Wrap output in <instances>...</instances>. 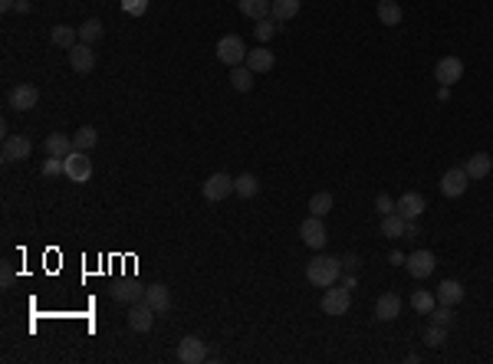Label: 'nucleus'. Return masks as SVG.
I'll return each mask as SVG.
<instances>
[{
	"label": "nucleus",
	"instance_id": "10",
	"mask_svg": "<svg viewBox=\"0 0 493 364\" xmlns=\"http://www.w3.org/2000/svg\"><path fill=\"white\" fill-rule=\"evenodd\" d=\"M204 358H207V348L198 335H184L178 341V361L181 364H201Z\"/></svg>",
	"mask_w": 493,
	"mask_h": 364
},
{
	"label": "nucleus",
	"instance_id": "41",
	"mask_svg": "<svg viewBox=\"0 0 493 364\" xmlns=\"http://www.w3.org/2000/svg\"><path fill=\"white\" fill-rule=\"evenodd\" d=\"M417 233H421V230H417V220H408V224H405V237H401V239H415Z\"/></svg>",
	"mask_w": 493,
	"mask_h": 364
},
{
	"label": "nucleus",
	"instance_id": "16",
	"mask_svg": "<svg viewBox=\"0 0 493 364\" xmlns=\"http://www.w3.org/2000/svg\"><path fill=\"white\" fill-rule=\"evenodd\" d=\"M145 289H148V286H141V282H135V279H126V282H115L112 286V299L132 305V302L145 299Z\"/></svg>",
	"mask_w": 493,
	"mask_h": 364
},
{
	"label": "nucleus",
	"instance_id": "7",
	"mask_svg": "<svg viewBox=\"0 0 493 364\" xmlns=\"http://www.w3.org/2000/svg\"><path fill=\"white\" fill-rule=\"evenodd\" d=\"M63 164H66V177L73 184H86L92 177V161L86 158V151H73L69 158H63Z\"/></svg>",
	"mask_w": 493,
	"mask_h": 364
},
{
	"label": "nucleus",
	"instance_id": "42",
	"mask_svg": "<svg viewBox=\"0 0 493 364\" xmlns=\"http://www.w3.org/2000/svg\"><path fill=\"white\" fill-rule=\"evenodd\" d=\"M451 99V86H438V102H447Z\"/></svg>",
	"mask_w": 493,
	"mask_h": 364
},
{
	"label": "nucleus",
	"instance_id": "37",
	"mask_svg": "<svg viewBox=\"0 0 493 364\" xmlns=\"http://www.w3.org/2000/svg\"><path fill=\"white\" fill-rule=\"evenodd\" d=\"M43 177H60V174H66V164H63V158H50L46 154V161H43Z\"/></svg>",
	"mask_w": 493,
	"mask_h": 364
},
{
	"label": "nucleus",
	"instance_id": "33",
	"mask_svg": "<svg viewBox=\"0 0 493 364\" xmlns=\"http://www.w3.org/2000/svg\"><path fill=\"white\" fill-rule=\"evenodd\" d=\"M411 305H415V312L428 315L431 309L438 305V295H434V292H428V289H417L415 295H411Z\"/></svg>",
	"mask_w": 493,
	"mask_h": 364
},
{
	"label": "nucleus",
	"instance_id": "3",
	"mask_svg": "<svg viewBox=\"0 0 493 364\" xmlns=\"http://www.w3.org/2000/svg\"><path fill=\"white\" fill-rule=\"evenodd\" d=\"M349 305H352V292L345 289V286H329L322 302H319V309L322 315H332V318H339V315L349 312Z\"/></svg>",
	"mask_w": 493,
	"mask_h": 364
},
{
	"label": "nucleus",
	"instance_id": "6",
	"mask_svg": "<svg viewBox=\"0 0 493 364\" xmlns=\"http://www.w3.org/2000/svg\"><path fill=\"white\" fill-rule=\"evenodd\" d=\"M300 237H303V243L309 246V250H322L326 246V224H322V217H306L303 226H300Z\"/></svg>",
	"mask_w": 493,
	"mask_h": 364
},
{
	"label": "nucleus",
	"instance_id": "25",
	"mask_svg": "<svg viewBox=\"0 0 493 364\" xmlns=\"http://www.w3.org/2000/svg\"><path fill=\"white\" fill-rule=\"evenodd\" d=\"M405 217L398 214V210H395V214H388V217H381V237H388V239H401L405 237Z\"/></svg>",
	"mask_w": 493,
	"mask_h": 364
},
{
	"label": "nucleus",
	"instance_id": "18",
	"mask_svg": "<svg viewBox=\"0 0 493 364\" xmlns=\"http://www.w3.org/2000/svg\"><path fill=\"white\" fill-rule=\"evenodd\" d=\"M398 315H401V299H398L395 292L379 295V302H375V318H379V322H395Z\"/></svg>",
	"mask_w": 493,
	"mask_h": 364
},
{
	"label": "nucleus",
	"instance_id": "14",
	"mask_svg": "<svg viewBox=\"0 0 493 364\" xmlns=\"http://www.w3.org/2000/svg\"><path fill=\"white\" fill-rule=\"evenodd\" d=\"M69 66H73V73H79V75L92 73V69H96V53H92V46H89V43H76V46L69 50Z\"/></svg>",
	"mask_w": 493,
	"mask_h": 364
},
{
	"label": "nucleus",
	"instance_id": "15",
	"mask_svg": "<svg viewBox=\"0 0 493 364\" xmlns=\"http://www.w3.org/2000/svg\"><path fill=\"white\" fill-rule=\"evenodd\" d=\"M464 171H467L470 181H483V177L490 174V167H493V158L487 154V151H477V154H470L467 161L460 164Z\"/></svg>",
	"mask_w": 493,
	"mask_h": 364
},
{
	"label": "nucleus",
	"instance_id": "36",
	"mask_svg": "<svg viewBox=\"0 0 493 364\" xmlns=\"http://www.w3.org/2000/svg\"><path fill=\"white\" fill-rule=\"evenodd\" d=\"M444 341H447V328L428 325V331H424V345H428V348H441Z\"/></svg>",
	"mask_w": 493,
	"mask_h": 364
},
{
	"label": "nucleus",
	"instance_id": "12",
	"mask_svg": "<svg viewBox=\"0 0 493 364\" xmlns=\"http://www.w3.org/2000/svg\"><path fill=\"white\" fill-rule=\"evenodd\" d=\"M30 151H33V141L26 138V135H7L3 138V161L13 164V161H24V158H30Z\"/></svg>",
	"mask_w": 493,
	"mask_h": 364
},
{
	"label": "nucleus",
	"instance_id": "30",
	"mask_svg": "<svg viewBox=\"0 0 493 364\" xmlns=\"http://www.w3.org/2000/svg\"><path fill=\"white\" fill-rule=\"evenodd\" d=\"M257 190H260V184H257V177L253 174H241V177H234V194L237 197H257Z\"/></svg>",
	"mask_w": 493,
	"mask_h": 364
},
{
	"label": "nucleus",
	"instance_id": "11",
	"mask_svg": "<svg viewBox=\"0 0 493 364\" xmlns=\"http://www.w3.org/2000/svg\"><path fill=\"white\" fill-rule=\"evenodd\" d=\"M405 266H408V273H411V279H428L431 273H434L438 260H434V253L431 250H415L405 260Z\"/></svg>",
	"mask_w": 493,
	"mask_h": 364
},
{
	"label": "nucleus",
	"instance_id": "27",
	"mask_svg": "<svg viewBox=\"0 0 493 364\" xmlns=\"http://www.w3.org/2000/svg\"><path fill=\"white\" fill-rule=\"evenodd\" d=\"M253 69H247V66H234L230 69V89H237V92H250L253 89Z\"/></svg>",
	"mask_w": 493,
	"mask_h": 364
},
{
	"label": "nucleus",
	"instance_id": "31",
	"mask_svg": "<svg viewBox=\"0 0 493 364\" xmlns=\"http://www.w3.org/2000/svg\"><path fill=\"white\" fill-rule=\"evenodd\" d=\"M332 194H329V190H319V194H313V197H309V214L313 217H326L329 210H332Z\"/></svg>",
	"mask_w": 493,
	"mask_h": 364
},
{
	"label": "nucleus",
	"instance_id": "24",
	"mask_svg": "<svg viewBox=\"0 0 493 364\" xmlns=\"http://www.w3.org/2000/svg\"><path fill=\"white\" fill-rule=\"evenodd\" d=\"M73 151H76V145H73V138H66L63 131H53L46 138V154L50 158H69Z\"/></svg>",
	"mask_w": 493,
	"mask_h": 364
},
{
	"label": "nucleus",
	"instance_id": "22",
	"mask_svg": "<svg viewBox=\"0 0 493 364\" xmlns=\"http://www.w3.org/2000/svg\"><path fill=\"white\" fill-rule=\"evenodd\" d=\"M300 7H303V0H270V17L277 24H286L300 13Z\"/></svg>",
	"mask_w": 493,
	"mask_h": 364
},
{
	"label": "nucleus",
	"instance_id": "43",
	"mask_svg": "<svg viewBox=\"0 0 493 364\" xmlns=\"http://www.w3.org/2000/svg\"><path fill=\"white\" fill-rule=\"evenodd\" d=\"M13 10H17V13H30L33 7H30V0H17V7H13Z\"/></svg>",
	"mask_w": 493,
	"mask_h": 364
},
{
	"label": "nucleus",
	"instance_id": "45",
	"mask_svg": "<svg viewBox=\"0 0 493 364\" xmlns=\"http://www.w3.org/2000/svg\"><path fill=\"white\" fill-rule=\"evenodd\" d=\"M17 7V0H0V10H13Z\"/></svg>",
	"mask_w": 493,
	"mask_h": 364
},
{
	"label": "nucleus",
	"instance_id": "44",
	"mask_svg": "<svg viewBox=\"0 0 493 364\" xmlns=\"http://www.w3.org/2000/svg\"><path fill=\"white\" fill-rule=\"evenodd\" d=\"M342 286H345V289L352 292V289H355V273H349V276H342Z\"/></svg>",
	"mask_w": 493,
	"mask_h": 364
},
{
	"label": "nucleus",
	"instance_id": "2",
	"mask_svg": "<svg viewBox=\"0 0 493 364\" xmlns=\"http://www.w3.org/2000/svg\"><path fill=\"white\" fill-rule=\"evenodd\" d=\"M217 60L224 66H243L247 63V46H243V39L237 33H227V37L217 39Z\"/></svg>",
	"mask_w": 493,
	"mask_h": 364
},
{
	"label": "nucleus",
	"instance_id": "17",
	"mask_svg": "<svg viewBox=\"0 0 493 364\" xmlns=\"http://www.w3.org/2000/svg\"><path fill=\"white\" fill-rule=\"evenodd\" d=\"M247 69H253V73H270L273 66H277V56L266 50V46H253V50H247Z\"/></svg>",
	"mask_w": 493,
	"mask_h": 364
},
{
	"label": "nucleus",
	"instance_id": "8",
	"mask_svg": "<svg viewBox=\"0 0 493 364\" xmlns=\"http://www.w3.org/2000/svg\"><path fill=\"white\" fill-rule=\"evenodd\" d=\"M467 171L464 167H447L441 174V194L444 197H464L467 194Z\"/></svg>",
	"mask_w": 493,
	"mask_h": 364
},
{
	"label": "nucleus",
	"instance_id": "23",
	"mask_svg": "<svg viewBox=\"0 0 493 364\" xmlns=\"http://www.w3.org/2000/svg\"><path fill=\"white\" fill-rule=\"evenodd\" d=\"M50 43L60 46V50H73L79 43V30H73V26H66V24H56L50 30Z\"/></svg>",
	"mask_w": 493,
	"mask_h": 364
},
{
	"label": "nucleus",
	"instance_id": "28",
	"mask_svg": "<svg viewBox=\"0 0 493 364\" xmlns=\"http://www.w3.org/2000/svg\"><path fill=\"white\" fill-rule=\"evenodd\" d=\"M379 20L385 26H398L401 24V7L395 0H379Z\"/></svg>",
	"mask_w": 493,
	"mask_h": 364
},
{
	"label": "nucleus",
	"instance_id": "21",
	"mask_svg": "<svg viewBox=\"0 0 493 364\" xmlns=\"http://www.w3.org/2000/svg\"><path fill=\"white\" fill-rule=\"evenodd\" d=\"M398 214L405 217V220H417V217L424 214V197L415 194V190L401 194V197H398Z\"/></svg>",
	"mask_w": 493,
	"mask_h": 364
},
{
	"label": "nucleus",
	"instance_id": "4",
	"mask_svg": "<svg viewBox=\"0 0 493 364\" xmlns=\"http://www.w3.org/2000/svg\"><path fill=\"white\" fill-rule=\"evenodd\" d=\"M155 309L152 305H148V302L141 299V302H132V305H128V328H132V331H152V325H155Z\"/></svg>",
	"mask_w": 493,
	"mask_h": 364
},
{
	"label": "nucleus",
	"instance_id": "29",
	"mask_svg": "<svg viewBox=\"0 0 493 364\" xmlns=\"http://www.w3.org/2000/svg\"><path fill=\"white\" fill-rule=\"evenodd\" d=\"M96 141H99V131H96L92 125L76 128V135H73V145H76V151H89V148H96Z\"/></svg>",
	"mask_w": 493,
	"mask_h": 364
},
{
	"label": "nucleus",
	"instance_id": "13",
	"mask_svg": "<svg viewBox=\"0 0 493 364\" xmlns=\"http://www.w3.org/2000/svg\"><path fill=\"white\" fill-rule=\"evenodd\" d=\"M40 102V89L30 86V82H20V86H13L10 92V109H17V112H30V109H37Z\"/></svg>",
	"mask_w": 493,
	"mask_h": 364
},
{
	"label": "nucleus",
	"instance_id": "26",
	"mask_svg": "<svg viewBox=\"0 0 493 364\" xmlns=\"http://www.w3.org/2000/svg\"><path fill=\"white\" fill-rule=\"evenodd\" d=\"M237 10L250 20H263L270 17V0H237Z\"/></svg>",
	"mask_w": 493,
	"mask_h": 364
},
{
	"label": "nucleus",
	"instance_id": "38",
	"mask_svg": "<svg viewBox=\"0 0 493 364\" xmlns=\"http://www.w3.org/2000/svg\"><path fill=\"white\" fill-rule=\"evenodd\" d=\"M145 10H148V0H122L126 17H145Z\"/></svg>",
	"mask_w": 493,
	"mask_h": 364
},
{
	"label": "nucleus",
	"instance_id": "5",
	"mask_svg": "<svg viewBox=\"0 0 493 364\" xmlns=\"http://www.w3.org/2000/svg\"><path fill=\"white\" fill-rule=\"evenodd\" d=\"M434 79H438V86H454L457 79H464V60H460V56H444V60H438Z\"/></svg>",
	"mask_w": 493,
	"mask_h": 364
},
{
	"label": "nucleus",
	"instance_id": "9",
	"mask_svg": "<svg viewBox=\"0 0 493 364\" xmlns=\"http://www.w3.org/2000/svg\"><path fill=\"white\" fill-rule=\"evenodd\" d=\"M201 190H204V201H211V203L224 201V197L234 194V177L230 174H211L207 181H204Z\"/></svg>",
	"mask_w": 493,
	"mask_h": 364
},
{
	"label": "nucleus",
	"instance_id": "34",
	"mask_svg": "<svg viewBox=\"0 0 493 364\" xmlns=\"http://www.w3.org/2000/svg\"><path fill=\"white\" fill-rule=\"evenodd\" d=\"M428 318H431V325H441V328H451V322H454V312H451V305H434L428 312Z\"/></svg>",
	"mask_w": 493,
	"mask_h": 364
},
{
	"label": "nucleus",
	"instance_id": "39",
	"mask_svg": "<svg viewBox=\"0 0 493 364\" xmlns=\"http://www.w3.org/2000/svg\"><path fill=\"white\" fill-rule=\"evenodd\" d=\"M375 210H379L381 217H388V214H395V210H398V201H392L388 194H379V197H375Z\"/></svg>",
	"mask_w": 493,
	"mask_h": 364
},
{
	"label": "nucleus",
	"instance_id": "1",
	"mask_svg": "<svg viewBox=\"0 0 493 364\" xmlns=\"http://www.w3.org/2000/svg\"><path fill=\"white\" fill-rule=\"evenodd\" d=\"M342 276V260H336V256H326V253H319V256H313L309 260V266H306V279L316 286V289H329V286H336Z\"/></svg>",
	"mask_w": 493,
	"mask_h": 364
},
{
	"label": "nucleus",
	"instance_id": "20",
	"mask_svg": "<svg viewBox=\"0 0 493 364\" xmlns=\"http://www.w3.org/2000/svg\"><path fill=\"white\" fill-rule=\"evenodd\" d=\"M145 302H148L155 312L162 315V312H168V309H171V292H168V286H164V282H152V286L145 289Z\"/></svg>",
	"mask_w": 493,
	"mask_h": 364
},
{
	"label": "nucleus",
	"instance_id": "19",
	"mask_svg": "<svg viewBox=\"0 0 493 364\" xmlns=\"http://www.w3.org/2000/svg\"><path fill=\"white\" fill-rule=\"evenodd\" d=\"M434 295H438V302L441 305H457V302H464V286L457 282V279H441V286L434 289Z\"/></svg>",
	"mask_w": 493,
	"mask_h": 364
},
{
	"label": "nucleus",
	"instance_id": "40",
	"mask_svg": "<svg viewBox=\"0 0 493 364\" xmlns=\"http://www.w3.org/2000/svg\"><path fill=\"white\" fill-rule=\"evenodd\" d=\"M342 269H345V273H355V269H358V256H355V253H345V256H342Z\"/></svg>",
	"mask_w": 493,
	"mask_h": 364
},
{
	"label": "nucleus",
	"instance_id": "35",
	"mask_svg": "<svg viewBox=\"0 0 493 364\" xmlns=\"http://www.w3.org/2000/svg\"><path fill=\"white\" fill-rule=\"evenodd\" d=\"M277 20L273 17H263V20H257V26H253V33H257V39L260 43H266V39H273V33H277Z\"/></svg>",
	"mask_w": 493,
	"mask_h": 364
},
{
	"label": "nucleus",
	"instance_id": "32",
	"mask_svg": "<svg viewBox=\"0 0 493 364\" xmlns=\"http://www.w3.org/2000/svg\"><path fill=\"white\" fill-rule=\"evenodd\" d=\"M99 39H102V20L92 17V20H86V24L79 26V43H89V46H92V43H99Z\"/></svg>",
	"mask_w": 493,
	"mask_h": 364
}]
</instances>
